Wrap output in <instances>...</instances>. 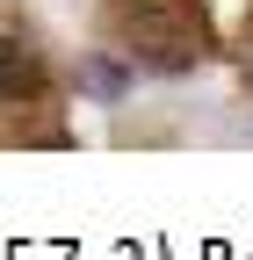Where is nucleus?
<instances>
[{
  "label": "nucleus",
  "mask_w": 253,
  "mask_h": 260,
  "mask_svg": "<svg viewBox=\"0 0 253 260\" xmlns=\"http://www.w3.org/2000/svg\"><path fill=\"white\" fill-rule=\"evenodd\" d=\"M109 29L138 73H196L217 51L203 0H109Z\"/></svg>",
  "instance_id": "obj_1"
},
{
  "label": "nucleus",
  "mask_w": 253,
  "mask_h": 260,
  "mask_svg": "<svg viewBox=\"0 0 253 260\" xmlns=\"http://www.w3.org/2000/svg\"><path fill=\"white\" fill-rule=\"evenodd\" d=\"M246 65H253V22H246Z\"/></svg>",
  "instance_id": "obj_4"
},
{
  "label": "nucleus",
  "mask_w": 253,
  "mask_h": 260,
  "mask_svg": "<svg viewBox=\"0 0 253 260\" xmlns=\"http://www.w3.org/2000/svg\"><path fill=\"white\" fill-rule=\"evenodd\" d=\"M87 87L102 94V102H116V94H123V65H109V58H102V65L87 73Z\"/></svg>",
  "instance_id": "obj_3"
},
{
  "label": "nucleus",
  "mask_w": 253,
  "mask_h": 260,
  "mask_svg": "<svg viewBox=\"0 0 253 260\" xmlns=\"http://www.w3.org/2000/svg\"><path fill=\"white\" fill-rule=\"evenodd\" d=\"M51 94V65L22 29H0V109H37Z\"/></svg>",
  "instance_id": "obj_2"
}]
</instances>
